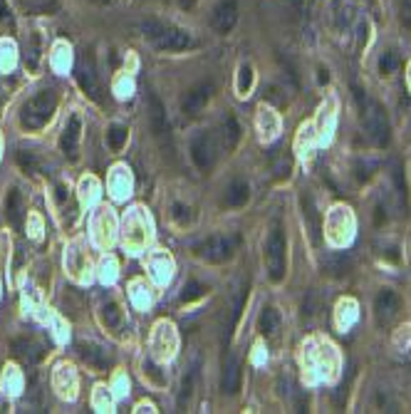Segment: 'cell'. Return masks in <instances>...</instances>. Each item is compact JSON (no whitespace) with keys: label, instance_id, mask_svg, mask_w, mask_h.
<instances>
[{"label":"cell","instance_id":"cell-1","mask_svg":"<svg viewBox=\"0 0 411 414\" xmlns=\"http://www.w3.org/2000/svg\"><path fill=\"white\" fill-rule=\"evenodd\" d=\"M141 35L159 50H184L191 45V35L186 30L159 20L141 22Z\"/></svg>","mask_w":411,"mask_h":414},{"label":"cell","instance_id":"cell-2","mask_svg":"<svg viewBox=\"0 0 411 414\" xmlns=\"http://www.w3.org/2000/svg\"><path fill=\"white\" fill-rule=\"evenodd\" d=\"M55 107H57V97H55L52 90H43L38 92L33 99H27L22 104V112H20V124L25 129H43L55 115Z\"/></svg>","mask_w":411,"mask_h":414},{"label":"cell","instance_id":"cell-3","mask_svg":"<svg viewBox=\"0 0 411 414\" xmlns=\"http://www.w3.org/2000/svg\"><path fill=\"white\" fill-rule=\"evenodd\" d=\"M285 256H287V241L280 226H273L266 241V263H268V276L273 283H280L285 278Z\"/></svg>","mask_w":411,"mask_h":414},{"label":"cell","instance_id":"cell-4","mask_svg":"<svg viewBox=\"0 0 411 414\" xmlns=\"http://www.w3.org/2000/svg\"><path fill=\"white\" fill-rule=\"evenodd\" d=\"M364 129L377 147L389 144V120H387V112L382 109V104L364 102Z\"/></svg>","mask_w":411,"mask_h":414},{"label":"cell","instance_id":"cell-5","mask_svg":"<svg viewBox=\"0 0 411 414\" xmlns=\"http://www.w3.org/2000/svg\"><path fill=\"white\" fill-rule=\"evenodd\" d=\"M141 208H134V213L124 218V245L129 251H139L144 248V243L149 241L152 231H149V221L141 216Z\"/></svg>","mask_w":411,"mask_h":414},{"label":"cell","instance_id":"cell-6","mask_svg":"<svg viewBox=\"0 0 411 414\" xmlns=\"http://www.w3.org/2000/svg\"><path fill=\"white\" fill-rule=\"evenodd\" d=\"M233 248H236V238H228V236H211V238H206L203 243L196 245V253L211 263H223L233 256Z\"/></svg>","mask_w":411,"mask_h":414},{"label":"cell","instance_id":"cell-7","mask_svg":"<svg viewBox=\"0 0 411 414\" xmlns=\"http://www.w3.org/2000/svg\"><path fill=\"white\" fill-rule=\"evenodd\" d=\"M401 310V298L394 293L391 288H382L374 300V313H377V320L379 322H391Z\"/></svg>","mask_w":411,"mask_h":414},{"label":"cell","instance_id":"cell-8","mask_svg":"<svg viewBox=\"0 0 411 414\" xmlns=\"http://www.w3.org/2000/svg\"><path fill=\"white\" fill-rule=\"evenodd\" d=\"M114 226H117V221H114V213L112 208H99V213L94 216V243L99 245V248H109L114 241Z\"/></svg>","mask_w":411,"mask_h":414},{"label":"cell","instance_id":"cell-9","mask_svg":"<svg viewBox=\"0 0 411 414\" xmlns=\"http://www.w3.org/2000/svg\"><path fill=\"white\" fill-rule=\"evenodd\" d=\"M191 157H194L199 169H208L216 162V142L211 134H199L191 142Z\"/></svg>","mask_w":411,"mask_h":414},{"label":"cell","instance_id":"cell-10","mask_svg":"<svg viewBox=\"0 0 411 414\" xmlns=\"http://www.w3.org/2000/svg\"><path fill=\"white\" fill-rule=\"evenodd\" d=\"M80 136H82V120L80 115H72L65 124V131H62V139H60V147L62 154H65L70 162L77 159V152H80Z\"/></svg>","mask_w":411,"mask_h":414},{"label":"cell","instance_id":"cell-11","mask_svg":"<svg viewBox=\"0 0 411 414\" xmlns=\"http://www.w3.org/2000/svg\"><path fill=\"white\" fill-rule=\"evenodd\" d=\"M77 82H80V87L85 90V94H89L92 99H102V90H99V80H97V72H94V65L89 57H82L77 62Z\"/></svg>","mask_w":411,"mask_h":414},{"label":"cell","instance_id":"cell-12","mask_svg":"<svg viewBox=\"0 0 411 414\" xmlns=\"http://www.w3.org/2000/svg\"><path fill=\"white\" fill-rule=\"evenodd\" d=\"M65 266L70 271L72 278L77 280H89V258L82 251V243H72L65 253Z\"/></svg>","mask_w":411,"mask_h":414},{"label":"cell","instance_id":"cell-13","mask_svg":"<svg viewBox=\"0 0 411 414\" xmlns=\"http://www.w3.org/2000/svg\"><path fill=\"white\" fill-rule=\"evenodd\" d=\"M149 120H152V129L154 134L161 139V142H168V120H166V109H164L161 99L157 94L149 97Z\"/></svg>","mask_w":411,"mask_h":414},{"label":"cell","instance_id":"cell-14","mask_svg":"<svg viewBox=\"0 0 411 414\" xmlns=\"http://www.w3.org/2000/svg\"><path fill=\"white\" fill-rule=\"evenodd\" d=\"M236 20H238V6L233 0H223L221 6L213 10L211 22L218 33H231V27L236 25Z\"/></svg>","mask_w":411,"mask_h":414},{"label":"cell","instance_id":"cell-15","mask_svg":"<svg viewBox=\"0 0 411 414\" xmlns=\"http://www.w3.org/2000/svg\"><path fill=\"white\" fill-rule=\"evenodd\" d=\"M80 355H82V360H85L87 365L97 367V370H104V367L112 362L109 352L97 343H80Z\"/></svg>","mask_w":411,"mask_h":414},{"label":"cell","instance_id":"cell-16","mask_svg":"<svg viewBox=\"0 0 411 414\" xmlns=\"http://www.w3.org/2000/svg\"><path fill=\"white\" fill-rule=\"evenodd\" d=\"M211 92H213V87L211 85H199V87H194L189 94H186V99H184V112L186 115H199L201 109L206 107V102L211 99Z\"/></svg>","mask_w":411,"mask_h":414},{"label":"cell","instance_id":"cell-17","mask_svg":"<svg viewBox=\"0 0 411 414\" xmlns=\"http://www.w3.org/2000/svg\"><path fill=\"white\" fill-rule=\"evenodd\" d=\"M55 390L67 399H72L77 394V377L70 365L57 367V372H55Z\"/></svg>","mask_w":411,"mask_h":414},{"label":"cell","instance_id":"cell-18","mask_svg":"<svg viewBox=\"0 0 411 414\" xmlns=\"http://www.w3.org/2000/svg\"><path fill=\"white\" fill-rule=\"evenodd\" d=\"M223 392L226 394H236L240 390V362L236 360V357H228L226 365H223Z\"/></svg>","mask_w":411,"mask_h":414},{"label":"cell","instance_id":"cell-19","mask_svg":"<svg viewBox=\"0 0 411 414\" xmlns=\"http://www.w3.org/2000/svg\"><path fill=\"white\" fill-rule=\"evenodd\" d=\"M6 216L10 221L13 229H20L22 226V216H25V206H22V194L17 189L8 191V199H6Z\"/></svg>","mask_w":411,"mask_h":414},{"label":"cell","instance_id":"cell-20","mask_svg":"<svg viewBox=\"0 0 411 414\" xmlns=\"http://www.w3.org/2000/svg\"><path fill=\"white\" fill-rule=\"evenodd\" d=\"M13 348H15V352L20 355L22 360H27V362H38L40 357H43L45 355V350L40 348L38 343H35V340H15V345H13Z\"/></svg>","mask_w":411,"mask_h":414},{"label":"cell","instance_id":"cell-21","mask_svg":"<svg viewBox=\"0 0 411 414\" xmlns=\"http://www.w3.org/2000/svg\"><path fill=\"white\" fill-rule=\"evenodd\" d=\"M277 330H280V315L275 308H266L260 313V333L266 338H273V335H277Z\"/></svg>","mask_w":411,"mask_h":414},{"label":"cell","instance_id":"cell-22","mask_svg":"<svg viewBox=\"0 0 411 414\" xmlns=\"http://www.w3.org/2000/svg\"><path fill=\"white\" fill-rule=\"evenodd\" d=\"M102 322L107 325V330H120V327H122V308H120V303H114V300L104 303V306H102Z\"/></svg>","mask_w":411,"mask_h":414},{"label":"cell","instance_id":"cell-23","mask_svg":"<svg viewBox=\"0 0 411 414\" xmlns=\"http://www.w3.org/2000/svg\"><path fill=\"white\" fill-rule=\"evenodd\" d=\"M127 136H129V129L124 124H109L107 129V144L112 152H122L127 144Z\"/></svg>","mask_w":411,"mask_h":414},{"label":"cell","instance_id":"cell-24","mask_svg":"<svg viewBox=\"0 0 411 414\" xmlns=\"http://www.w3.org/2000/svg\"><path fill=\"white\" fill-rule=\"evenodd\" d=\"M248 199H250V189H248V184H233L231 189H228V194H226V204L228 206H245L248 204Z\"/></svg>","mask_w":411,"mask_h":414},{"label":"cell","instance_id":"cell-25","mask_svg":"<svg viewBox=\"0 0 411 414\" xmlns=\"http://www.w3.org/2000/svg\"><path fill=\"white\" fill-rule=\"evenodd\" d=\"M109 184H112L114 197H127V194H129L131 181H129V174H127L124 166H117V169H114L112 181H109Z\"/></svg>","mask_w":411,"mask_h":414},{"label":"cell","instance_id":"cell-26","mask_svg":"<svg viewBox=\"0 0 411 414\" xmlns=\"http://www.w3.org/2000/svg\"><path fill=\"white\" fill-rule=\"evenodd\" d=\"M223 136H226V147L228 149H233L236 144H238L240 127H238V122H236V117L233 115H226V120H223Z\"/></svg>","mask_w":411,"mask_h":414},{"label":"cell","instance_id":"cell-27","mask_svg":"<svg viewBox=\"0 0 411 414\" xmlns=\"http://www.w3.org/2000/svg\"><path fill=\"white\" fill-rule=\"evenodd\" d=\"M260 129H266L263 134H266V139H273V136L277 134V120H275V115H273L271 109H260Z\"/></svg>","mask_w":411,"mask_h":414},{"label":"cell","instance_id":"cell-28","mask_svg":"<svg viewBox=\"0 0 411 414\" xmlns=\"http://www.w3.org/2000/svg\"><path fill=\"white\" fill-rule=\"evenodd\" d=\"M30 13H55L60 8V0H20Z\"/></svg>","mask_w":411,"mask_h":414},{"label":"cell","instance_id":"cell-29","mask_svg":"<svg viewBox=\"0 0 411 414\" xmlns=\"http://www.w3.org/2000/svg\"><path fill=\"white\" fill-rule=\"evenodd\" d=\"M303 206H305V216H308V221H310V234H312V241H319V218H317V208H315L312 199L310 197L305 199Z\"/></svg>","mask_w":411,"mask_h":414},{"label":"cell","instance_id":"cell-30","mask_svg":"<svg viewBox=\"0 0 411 414\" xmlns=\"http://www.w3.org/2000/svg\"><path fill=\"white\" fill-rule=\"evenodd\" d=\"M25 65H27V70H38V65H40V38L38 35H33L30 43H27Z\"/></svg>","mask_w":411,"mask_h":414},{"label":"cell","instance_id":"cell-31","mask_svg":"<svg viewBox=\"0 0 411 414\" xmlns=\"http://www.w3.org/2000/svg\"><path fill=\"white\" fill-rule=\"evenodd\" d=\"M399 65H401L399 55H396L394 50H389V52H384L382 60H379V72H382V75H391V72L399 70Z\"/></svg>","mask_w":411,"mask_h":414},{"label":"cell","instance_id":"cell-32","mask_svg":"<svg viewBox=\"0 0 411 414\" xmlns=\"http://www.w3.org/2000/svg\"><path fill=\"white\" fill-rule=\"evenodd\" d=\"M250 87H253V70H250L248 65H243L238 70V94H248Z\"/></svg>","mask_w":411,"mask_h":414},{"label":"cell","instance_id":"cell-33","mask_svg":"<svg viewBox=\"0 0 411 414\" xmlns=\"http://www.w3.org/2000/svg\"><path fill=\"white\" fill-rule=\"evenodd\" d=\"M203 285H199V283H189L184 288V293H181V300H184V303H191V300H196V298H201V295H203Z\"/></svg>","mask_w":411,"mask_h":414},{"label":"cell","instance_id":"cell-34","mask_svg":"<svg viewBox=\"0 0 411 414\" xmlns=\"http://www.w3.org/2000/svg\"><path fill=\"white\" fill-rule=\"evenodd\" d=\"M17 162H20V166L25 171H35V169H38V162H35V157L30 152H17Z\"/></svg>","mask_w":411,"mask_h":414},{"label":"cell","instance_id":"cell-35","mask_svg":"<svg viewBox=\"0 0 411 414\" xmlns=\"http://www.w3.org/2000/svg\"><path fill=\"white\" fill-rule=\"evenodd\" d=\"M0 65L3 67L13 65V45L10 43H0Z\"/></svg>","mask_w":411,"mask_h":414},{"label":"cell","instance_id":"cell-36","mask_svg":"<svg viewBox=\"0 0 411 414\" xmlns=\"http://www.w3.org/2000/svg\"><path fill=\"white\" fill-rule=\"evenodd\" d=\"M109 404H112V399H109L107 390L97 387V392H94V407H97V409H109Z\"/></svg>","mask_w":411,"mask_h":414},{"label":"cell","instance_id":"cell-37","mask_svg":"<svg viewBox=\"0 0 411 414\" xmlns=\"http://www.w3.org/2000/svg\"><path fill=\"white\" fill-rule=\"evenodd\" d=\"M82 191H85L87 201H92V199L97 197V181H94V179H85V181H82Z\"/></svg>","mask_w":411,"mask_h":414},{"label":"cell","instance_id":"cell-38","mask_svg":"<svg viewBox=\"0 0 411 414\" xmlns=\"http://www.w3.org/2000/svg\"><path fill=\"white\" fill-rule=\"evenodd\" d=\"M144 377H152V382H154V385H157V387H161V385H164V380H161V377H159L157 367L149 365V362H144Z\"/></svg>","mask_w":411,"mask_h":414},{"label":"cell","instance_id":"cell-39","mask_svg":"<svg viewBox=\"0 0 411 414\" xmlns=\"http://www.w3.org/2000/svg\"><path fill=\"white\" fill-rule=\"evenodd\" d=\"M0 17H3V20H8V22L13 20V17H10V10L6 8V3H3V0H0Z\"/></svg>","mask_w":411,"mask_h":414},{"label":"cell","instance_id":"cell-40","mask_svg":"<svg viewBox=\"0 0 411 414\" xmlns=\"http://www.w3.org/2000/svg\"><path fill=\"white\" fill-rule=\"evenodd\" d=\"M196 3H199V0H179V6L186 8V10H191V8H194Z\"/></svg>","mask_w":411,"mask_h":414},{"label":"cell","instance_id":"cell-41","mask_svg":"<svg viewBox=\"0 0 411 414\" xmlns=\"http://www.w3.org/2000/svg\"><path fill=\"white\" fill-rule=\"evenodd\" d=\"M97 3H104V0H97Z\"/></svg>","mask_w":411,"mask_h":414}]
</instances>
